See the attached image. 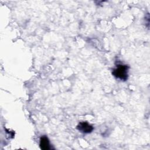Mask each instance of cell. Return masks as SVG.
<instances>
[{"label":"cell","instance_id":"3957f363","mask_svg":"<svg viewBox=\"0 0 150 150\" xmlns=\"http://www.w3.org/2000/svg\"><path fill=\"white\" fill-rule=\"evenodd\" d=\"M39 145L41 149H43V150H49L50 149L49 140L48 138L45 135L42 136L40 138Z\"/></svg>","mask_w":150,"mask_h":150},{"label":"cell","instance_id":"7a4b0ae2","mask_svg":"<svg viewBox=\"0 0 150 150\" xmlns=\"http://www.w3.org/2000/svg\"><path fill=\"white\" fill-rule=\"evenodd\" d=\"M77 129L80 132L85 134L91 133L94 129L93 127L87 122H80L77 126Z\"/></svg>","mask_w":150,"mask_h":150},{"label":"cell","instance_id":"6da1fadb","mask_svg":"<svg viewBox=\"0 0 150 150\" xmlns=\"http://www.w3.org/2000/svg\"><path fill=\"white\" fill-rule=\"evenodd\" d=\"M129 67L127 64H118L115 68L112 70V74L117 79L125 81L128 79Z\"/></svg>","mask_w":150,"mask_h":150}]
</instances>
